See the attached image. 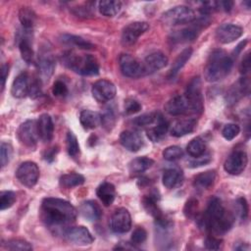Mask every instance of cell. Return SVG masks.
Wrapping results in <instances>:
<instances>
[{"label": "cell", "instance_id": "1", "mask_svg": "<svg viewBox=\"0 0 251 251\" xmlns=\"http://www.w3.org/2000/svg\"><path fill=\"white\" fill-rule=\"evenodd\" d=\"M76 216L77 210L67 200L56 197H47L42 200L41 218L49 227H66L75 221Z\"/></svg>", "mask_w": 251, "mask_h": 251}, {"label": "cell", "instance_id": "2", "mask_svg": "<svg viewBox=\"0 0 251 251\" xmlns=\"http://www.w3.org/2000/svg\"><path fill=\"white\" fill-rule=\"evenodd\" d=\"M233 221V216L226 211L222 201L217 197H213L209 201L201 219V225L212 233L223 234L231 228Z\"/></svg>", "mask_w": 251, "mask_h": 251}, {"label": "cell", "instance_id": "3", "mask_svg": "<svg viewBox=\"0 0 251 251\" xmlns=\"http://www.w3.org/2000/svg\"><path fill=\"white\" fill-rule=\"evenodd\" d=\"M233 59L222 49L214 50L207 61L204 69L205 79L209 82H215L226 77L231 71Z\"/></svg>", "mask_w": 251, "mask_h": 251}, {"label": "cell", "instance_id": "4", "mask_svg": "<svg viewBox=\"0 0 251 251\" xmlns=\"http://www.w3.org/2000/svg\"><path fill=\"white\" fill-rule=\"evenodd\" d=\"M63 64L81 75H97L99 74V64L91 55H77L73 51H67L61 58Z\"/></svg>", "mask_w": 251, "mask_h": 251}, {"label": "cell", "instance_id": "5", "mask_svg": "<svg viewBox=\"0 0 251 251\" xmlns=\"http://www.w3.org/2000/svg\"><path fill=\"white\" fill-rule=\"evenodd\" d=\"M196 14L193 9L188 6L179 5L173 7L162 14L161 21L167 25H180L191 24L196 20Z\"/></svg>", "mask_w": 251, "mask_h": 251}, {"label": "cell", "instance_id": "6", "mask_svg": "<svg viewBox=\"0 0 251 251\" xmlns=\"http://www.w3.org/2000/svg\"><path fill=\"white\" fill-rule=\"evenodd\" d=\"M184 97L188 103L189 113L200 114L204 109L201 80L199 76L193 77L187 84Z\"/></svg>", "mask_w": 251, "mask_h": 251}, {"label": "cell", "instance_id": "7", "mask_svg": "<svg viewBox=\"0 0 251 251\" xmlns=\"http://www.w3.org/2000/svg\"><path fill=\"white\" fill-rule=\"evenodd\" d=\"M207 16H202L200 19H196V23H191L187 27H184L180 30H176L172 33L171 40L173 42H188L196 39L201 32V29L208 25V21L206 20Z\"/></svg>", "mask_w": 251, "mask_h": 251}, {"label": "cell", "instance_id": "8", "mask_svg": "<svg viewBox=\"0 0 251 251\" xmlns=\"http://www.w3.org/2000/svg\"><path fill=\"white\" fill-rule=\"evenodd\" d=\"M119 65L124 75L131 78H137L146 75L143 63L129 54H122L119 58Z\"/></svg>", "mask_w": 251, "mask_h": 251}, {"label": "cell", "instance_id": "9", "mask_svg": "<svg viewBox=\"0 0 251 251\" xmlns=\"http://www.w3.org/2000/svg\"><path fill=\"white\" fill-rule=\"evenodd\" d=\"M18 180L26 187H33L39 178L38 166L31 161L22 163L16 171Z\"/></svg>", "mask_w": 251, "mask_h": 251}, {"label": "cell", "instance_id": "10", "mask_svg": "<svg viewBox=\"0 0 251 251\" xmlns=\"http://www.w3.org/2000/svg\"><path fill=\"white\" fill-rule=\"evenodd\" d=\"M17 135L22 144L26 147L33 148L39 138L37 131V121L27 120L23 123L18 128Z\"/></svg>", "mask_w": 251, "mask_h": 251}, {"label": "cell", "instance_id": "11", "mask_svg": "<svg viewBox=\"0 0 251 251\" xmlns=\"http://www.w3.org/2000/svg\"><path fill=\"white\" fill-rule=\"evenodd\" d=\"M248 163V157L243 150H234L225 161L224 169L225 171L232 176H237L241 174Z\"/></svg>", "mask_w": 251, "mask_h": 251}, {"label": "cell", "instance_id": "12", "mask_svg": "<svg viewBox=\"0 0 251 251\" xmlns=\"http://www.w3.org/2000/svg\"><path fill=\"white\" fill-rule=\"evenodd\" d=\"M91 93L96 101L105 103L111 101L116 96L117 89L112 81L108 79H99L93 83Z\"/></svg>", "mask_w": 251, "mask_h": 251}, {"label": "cell", "instance_id": "13", "mask_svg": "<svg viewBox=\"0 0 251 251\" xmlns=\"http://www.w3.org/2000/svg\"><path fill=\"white\" fill-rule=\"evenodd\" d=\"M149 29V24L146 22H133L126 25L122 31V43L124 45L134 44L139 36Z\"/></svg>", "mask_w": 251, "mask_h": 251}, {"label": "cell", "instance_id": "14", "mask_svg": "<svg viewBox=\"0 0 251 251\" xmlns=\"http://www.w3.org/2000/svg\"><path fill=\"white\" fill-rule=\"evenodd\" d=\"M110 227L116 233H126L131 227V217L126 208L117 209L111 219Z\"/></svg>", "mask_w": 251, "mask_h": 251}, {"label": "cell", "instance_id": "15", "mask_svg": "<svg viewBox=\"0 0 251 251\" xmlns=\"http://www.w3.org/2000/svg\"><path fill=\"white\" fill-rule=\"evenodd\" d=\"M64 235L70 242L78 246L90 245L94 241V237L91 232L83 226L70 227L66 229Z\"/></svg>", "mask_w": 251, "mask_h": 251}, {"label": "cell", "instance_id": "16", "mask_svg": "<svg viewBox=\"0 0 251 251\" xmlns=\"http://www.w3.org/2000/svg\"><path fill=\"white\" fill-rule=\"evenodd\" d=\"M243 34V28L234 24H223L216 29V38L223 44L235 41Z\"/></svg>", "mask_w": 251, "mask_h": 251}, {"label": "cell", "instance_id": "17", "mask_svg": "<svg viewBox=\"0 0 251 251\" xmlns=\"http://www.w3.org/2000/svg\"><path fill=\"white\" fill-rule=\"evenodd\" d=\"M37 66H38L41 78L43 80H48L53 75L56 67L54 56L52 55V53L48 48H43L40 51L38 55Z\"/></svg>", "mask_w": 251, "mask_h": 251}, {"label": "cell", "instance_id": "18", "mask_svg": "<svg viewBox=\"0 0 251 251\" xmlns=\"http://www.w3.org/2000/svg\"><path fill=\"white\" fill-rule=\"evenodd\" d=\"M168 61V57L161 51H155L147 55L143 62L146 75L166 67Z\"/></svg>", "mask_w": 251, "mask_h": 251}, {"label": "cell", "instance_id": "19", "mask_svg": "<svg viewBox=\"0 0 251 251\" xmlns=\"http://www.w3.org/2000/svg\"><path fill=\"white\" fill-rule=\"evenodd\" d=\"M165 110L172 116H180L189 113L188 103L184 95H176L165 105Z\"/></svg>", "mask_w": 251, "mask_h": 251}, {"label": "cell", "instance_id": "20", "mask_svg": "<svg viewBox=\"0 0 251 251\" xmlns=\"http://www.w3.org/2000/svg\"><path fill=\"white\" fill-rule=\"evenodd\" d=\"M121 144L130 152H137L143 146L142 137L135 131L125 130L120 134Z\"/></svg>", "mask_w": 251, "mask_h": 251}, {"label": "cell", "instance_id": "21", "mask_svg": "<svg viewBox=\"0 0 251 251\" xmlns=\"http://www.w3.org/2000/svg\"><path fill=\"white\" fill-rule=\"evenodd\" d=\"M249 92V80L246 77H241L234 83L226 93V102L231 105L236 103L241 97Z\"/></svg>", "mask_w": 251, "mask_h": 251}, {"label": "cell", "instance_id": "22", "mask_svg": "<svg viewBox=\"0 0 251 251\" xmlns=\"http://www.w3.org/2000/svg\"><path fill=\"white\" fill-rule=\"evenodd\" d=\"M37 131L39 138L44 142H49L53 138L54 125L52 118L48 114H42L37 120Z\"/></svg>", "mask_w": 251, "mask_h": 251}, {"label": "cell", "instance_id": "23", "mask_svg": "<svg viewBox=\"0 0 251 251\" xmlns=\"http://www.w3.org/2000/svg\"><path fill=\"white\" fill-rule=\"evenodd\" d=\"M155 123H156V126L147 129L146 133L148 138L152 142H159L165 137L169 129V123L160 113H158L157 120Z\"/></svg>", "mask_w": 251, "mask_h": 251}, {"label": "cell", "instance_id": "24", "mask_svg": "<svg viewBox=\"0 0 251 251\" xmlns=\"http://www.w3.org/2000/svg\"><path fill=\"white\" fill-rule=\"evenodd\" d=\"M28 75L26 73L20 74L13 81L11 87V94L16 98H23L28 94L29 89Z\"/></svg>", "mask_w": 251, "mask_h": 251}, {"label": "cell", "instance_id": "25", "mask_svg": "<svg viewBox=\"0 0 251 251\" xmlns=\"http://www.w3.org/2000/svg\"><path fill=\"white\" fill-rule=\"evenodd\" d=\"M79 213L83 218L90 222L98 221L102 216V211L100 206L93 200L84 201L79 206Z\"/></svg>", "mask_w": 251, "mask_h": 251}, {"label": "cell", "instance_id": "26", "mask_svg": "<svg viewBox=\"0 0 251 251\" xmlns=\"http://www.w3.org/2000/svg\"><path fill=\"white\" fill-rule=\"evenodd\" d=\"M96 195L104 206H110L116 197V189L114 184L108 181L102 182L96 189Z\"/></svg>", "mask_w": 251, "mask_h": 251}, {"label": "cell", "instance_id": "27", "mask_svg": "<svg viewBox=\"0 0 251 251\" xmlns=\"http://www.w3.org/2000/svg\"><path fill=\"white\" fill-rule=\"evenodd\" d=\"M195 119H183L174 124L171 129V134L176 137H180L192 132L196 126Z\"/></svg>", "mask_w": 251, "mask_h": 251}, {"label": "cell", "instance_id": "28", "mask_svg": "<svg viewBox=\"0 0 251 251\" xmlns=\"http://www.w3.org/2000/svg\"><path fill=\"white\" fill-rule=\"evenodd\" d=\"M183 179L182 171L177 168H172L167 170L162 177L163 184L168 189H173L178 186Z\"/></svg>", "mask_w": 251, "mask_h": 251}, {"label": "cell", "instance_id": "29", "mask_svg": "<svg viewBox=\"0 0 251 251\" xmlns=\"http://www.w3.org/2000/svg\"><path fill=\"white\" fill-rule=\"evenodd\" d=\"M79 122L83 128L93 129L101 125V115L91 110H82L79 115Z\"/></svg>", "mask_w": 251, "mask_h": 251}, {"label": "cell", "instance_id": "30", "mask_svg": "<svg viewBox=\"0 0 251 251\" xmlns=\"http://www.w3.org/2000/svg\"><path fill=\"white\" fill-rule=\"evenodd\" d=\"M216 179V172L215 171H206L198 174L194 176L193 186L198 190H205L210 188Z\"/></svg>", "mask_w": 251, "mask_h": 251}, {"label": "cell", "instance_id": "31", "mask_svg": "<svg viewBox=\"0 0 251 251\" xmlns=\"http://www.w3.org/2000/svg\"><path fill=\"white\" fill-rule=\"evenodd\" d=\"M153 164H154V161L151 158H148L145 156L137 157L129 162L128 172L133 176L139 175L147 171L149 168H151Z\"/></svg>", "mask_w": 251, "mask_h": 251}, {"label": "cell", "instance_id": "32", "mask_svg": "<svg viewBox=\"0 0 251 251\" xmlns=\"http://www.w3.org/2000/svg\"><path fill=\"white\" fill-rule=\"evenodd\" d=\"M191 55H192V49L190 47L182 50L180 54L177 56V58L175 60V62L173 63V66L169 71L168 77L174 78L178 74V72L182 69V67L186 64V62L190 59Z\"/></svg>", "mask_w": 251, "mask_h": 251}, {"label": "cell", "instance_id": "33", "mask_svg": "<svg viewBox=\"0 0 251 251\" xmlns=\"http://www.w3.org/2000/svg\"><path fill=\"white\" fill-rule=\"evenodd\" d=\"M60 40L64 44L74 46V47H76L78 49L87 50V49H92L94 47V45L91 42H89L88 40H86V39H84V38H82L81 36H78V35L63 34V35H61Z\"/></svg>", "mask_w": 251, "mask_h": 251}, {"label": "cell", "instance_id": "34", "mask_svg": "<svg viewBox=\"0 0 251 251\" xmlns=\"http://www.w3.org/2000/svg\"><path fill=\"white\" fill-rule=\"evenodd\" d=\"M19 20L25 30L30 31L36 22V14L29 7H22L19 11Z\"/></svg>", "mask_w": 251, "mask_h": 251}, {"label": "cell", "instance_id": "35", "mask_svg": "<svg viewBox=\"0 0 251 251\" xmlns=\"http://www.w3.org/2000/svg\"><path fill=\"white\" fill-rule=\"evenodd\" d=\"M122 8V2L118 0H103L98 3V9L100 14L105 17H115Z\"/></svg>", "mask_w": 251, "mask_h": 251}, {"label": "cell", "instance_id": "36", "mask_svg": "<svg viewBox=\"0 0 251 251\" xmlns=\"http://www.w3.org/2000/svg\"><path fill=\"white\" fill-rule=\"evenodd\" d=\"M19 50L22 56V59L26 64H33L34 63V52L32 50L31 44L27 36L24 35L19 40Z\"/></svg>", "mask_w": 251, "mask_h": 251}, {"label": "cell", "instance_id": "37", "mask_svg": "<svg viewBox=\"0 0 251 251\" xmlns=\"http://www.w3.org/2000/svg\"><path fill=\"white\" fill-rule=\"evenodd\" d=\"M84 181H85L84 176L80 174H77V173L65 174L59 179V182H60L61 186L66 187V188H72V187H75V186L81 185V184L84 183Z\"/></svg>", "mask_w": 251, "mask_h": 251}, {"label": "cell", "instance_id": "38", "mask_svg": "<svg viewBox=\"0 0 251 251\" xmlns=\"http://www.w3.org/2000/svg\"><path fill=\"white\" fill-rule=\"evenodd\" d=\"M205 150H206V143L199 136L191 139L186 146V151L188 155L192 158H197L204 155Z\"/></svg>", "mask_w": 251, "mask_h": 251}, {"label": "cell", "instance_id": "39", "mask_svg": "<svg viewBox=\"0 0 251 251\" xmlns=\"http://www.w3.org/2000/svg\"><path fill=\"white\" fill-rule=\"evenodd\" d=\"M66 146H67L68 154L71 157L75 158L79 154V144H78V141L76 139V136L72 131H69L67 133Z\"/></svg>", "mask_w": 251, "mask_h": 251}, {"label": "cell", "instance_id": "40", "mask_svg": "<svg viewBox=\"0 0 251 251\" xmlns=\"http://www.w3.org/2000/svg\"><path fill=\"white\" fill-rule=\"evenodd\" d=\"M17 200V195L15 192L10 190L1 191L0 193V209L4 211L10 207H12Z\"/></svg>", "mask_w": 251, "mask_h": 251}, {"label": "cell", "instance_id": "41", "mask_svg": "<svg viewBox=\"0 0 251 251\" xmlns=\"http://www.w3.org/2000/svg\"><path fill=\"white\" fill-rule=\"evenodd\" d=\"M4 246L9 250H21V251L32 250V246L24 239H9L4 243Z\"/></svg>", "mask_w": 251, "mask_h": 251}, {"label": "cell", "instance_id": "42", "mask_svg": "<svg viewBox=\"0 0 251 251\" xmlns=\"http://www.w3.org/2000/svg\"><path fill=\"white\" fill-rule=\"evenodd\" d=\"M183 156V150L176 145H172L164 149L163 157L167 161H176Z\"/></svg>", "mask_w": 251, "mask_h": 251}, {"label": "cell", "instance_id": "43", "mask_svg": "<svg viewBox=\"0 0 251 251\" xmlns=\"http://www.w3.org/2000/svg\"><path fill=\"white\" fill-rule=\"evenodd\" d=\"M157 116H158V113H146L135 118L133 120V124L135 125V126L144 127L155 123L157 120Z\"/></svg>", "mask_w": 251, "mask_h": 251}, {"label": "cell", "instance_id": "44", "mask_svg": "<svg viewBox=\"0 0 251 251\" xmlns=\"http://www.w3.org/2000/svg\"><path fill=\"white\" fill-rule=\"evenodd\" d=\"M13 154V148L10 143L2 142L0 146V163L1 167L4 168L11 160Z\"/></svg>", "mask_w": 251, "mask_h": 251}, {"label": "cell", "instance_id": "45", "mask_svg": "<svg viewBox=\"0 0 251 251\" xmlns=\"http://www.w3.org/2000/svg\"><path fill=\"white\" fill-rule=\"evenodd\" d=\"M116 122V116H115V112L112 108H107L106 112L101 115V125L108 130H110Z\"/></svg>", "mask_w": 251, "mask_h": 251}, {"label": "cell", "instance_id": "46", "mask_svg": "<svg viewBox=\"0 0 251 251\" xmlns=\"http://www.w3.org/2000/svg\"><path fill=\"white\" fill-rule=\"evenodd\" d=\"M240 131V127L235 124H226L222 129V135L226 140H232Z\"/></svg>", "mask_w": 251, "mask_h": 251}, {"label": "cell", "instance_id": "47", "mask_svg": "<svg viewBox=\"0 0 251 251\" xmlns=\"http://www.w3.org/2000/svg\"><path fill=\"white\" fill-rule=\"evenodd\" d=\"M235 211L237 216L241 219V220H245L248 216V203L246 201V199L244 197H239L236 199L235 201Z\"/></svg>", "mask_w": 251, "mask_h": 251}, {"label": "cell", "instance_id": "48", "mask_svg": "<svg viewBox=\"0 0 251 251\" xmlns=\"http://www.w3.org/2000/svg\"><path fill=\"white\" fill-rule=\"evenodd\" d=\"M146 238H147L146 230L143 227L138 226L133 230V232L131 234V237H130L131 244H133V245L141 244L146 240Z\"/></svg>", "mask_w": 251, "mask_h": 251}, {"label": "cell", "instance_id": "49", "mask_svg": "<svg viewBox=\"0 0 251 251\" xmlns=\"http://www.w3.org/2000/svg\"><path fill=\"white\" fill-rule=\"evenodd\" d=\"M141 110V104L132 98L125 100V113L126 115H132Z\"/></svg>", "mask_w": 251, "mask_h": 251}, {"label": "cell", "instance_id": "50", "mask_svg": "<svg viewBox=\"0 0 251 251\" xmlns=\"http://www.w3.org/2000/svg\"><path fill=\"white\" fill-rule=\"evenodd\" d=\"M52 93L56 97H65L68 94V87L65 84V82H63L61 80H57L53 84Z\"/></svg>", "mask_w": 251, "mask_h": 251}, {"label": "cell", "instance_id": "51", "mask_svg": "<svg viewBox=\"0 0 251 251\" xmlns=\"http://www.w3.org/2000/svg\"><path fill=\"white\" fill-rule=\"evenodd\" d=\"M204 245L206 249L209 250H219L221 248L222 245V240L220 238H217L213 235L207 236L205 241H204Z\"/></svg>", "mask_w": 251, "mask_h": 251}, {"label": "cell", "instance_id": "52", "mask_svg": "<svg viewBox=\"0 0 251 251\" xmlns=\"http://www.w3.org/2000/svg\"><path fill=\"white\" fill-rule=\"evenodd\" d=\"M197 208H198V202L195 199H190L186 202L185 208H184V214L186 217L192 218L193 216L196 215L197 213Z\"/></svg>", "mask_w": 251, "mask_h": 251}, {"label": "cell", "instance_id": "53", "mask_svg": "<svg viewBox=\"0 0 251 251\" xmlns=\"http://www.w3.org/2000/svg\"><path fill=\"white\" fill-rule=\"evenodd\" d=\"M41 93V87L40 83L37 79H34L30 84H29V89H28V95L31 98H36L40 95Z\"/></svg>", "mask_w": 251, "mask_h": 251}, {"label": "cell", "instance_id": "54", "mask_svg": "<svg viewBox=\"0 0 251 251\" xmlns=\"http://www.w3.org/2000/svg\"><path fill=\"white\" fill-rule=\"evenodd\" d=\"M250 71V54L247 52L243 57L240 65H239V72L241 75H246Z\"/></svg>", "mask_w": 251, "mask_h": 251}, {"label": "cell", "instance_id": "55", "mask_svg": "<svg viewBox=\"0 0 251 251\" xmlns=\"http://www.w3.org/2000/svg\"><path fill=\"white\" fill-rule=\"evenodd\" d=\"M74 13H75L76 16H78V17H83V18H88L89 16H92V15H93L92 8L88 7L87 4H86V6H83V7L75 8V9H74Z\"/></svg>", "mask_w": 251, "mask_h": 251}, {"label": "cell", "instance_id": "56", "mask_svg": "<svg viewBox=\"0 0 251 251\" xmlns=\"http://www.w3.org/2000/svg\"><path fill=\"white\" fill-rule=\"evenodd\" d=\"M195 160L193 161H190L189 162V166L191 168H195V167H199V166H202V165H205L207 163L210 162V157L209 156H200V157H197V158H194Z\"/></svg>", "mask_w": 251, "mask_h": 251}, {"label": "cell", "instance_id": "57", "mask_svg": "<svg viewBox=\"0 0 251 251\" xmlns=\"http://www.w3.org/2000/svg\"><path fill=\"white\" fill-rule=\"evenodd\" d=\"M9 74V66L7 64H3L1 67V91H3L5 87V81Z\"/></svg>", "mask_w": 251, "mask_h": 251}, {"label": "cell", "instance_id": "58", "mask_svg": "<svg viewBox=\"0 0 251 251\" xmlns=\"http://www.w3.org/2000/svg\"><path fill=\"white\" fill-rule=\"evenodd\" d=\"M233 7V2L232 1H221L218 2V10L223 9L226 12H229Z\"/></svg>", "mask_w": 251, "mask_h": 251}, {"label": "cell", "instance_id": "59", "mask_svg": "<svg viewBox=\"0 0 251 251\" xmlns=\"http://www.w3.org/2000/svg\"><path fill=\"white\" fill-rule=\"evenodd\" d=\"M57 152H58V149H57V148H55V147L50 148V149H48V150L45 152V154L43 155V157H44V159H46L47 161H52V160L54 159V157H55V155H56Z\"/></svg>", "mask_w": 251, "mask_h": 251}, {"label": "cell", "instance_id": "60", "mask_svg": "<svg viewBox=\"0 0 251 251\" xmlns=\"http://www.w3.org/2000/svg\"><path fill=\"white\" fill-rule=\"evenodd\" d=\"M234 249L235 250H239V251H245V250H249L250 246L246 243H237V245H234Z\"/></svg>", "mask_w": 251, "mask_h": 251}]
</instances>
